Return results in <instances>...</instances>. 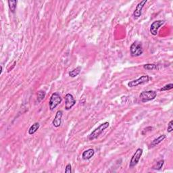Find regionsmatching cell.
<instances>
[{
  "mask_svg": "<svg viewBox=\"0 0 173 173\" xmlns=\"http://www.w3.org/2000/svg\"><path fill=\"white\" fill-rule=\"evenodd\" d=\"M157 96V93L155 91H145L141 92L139 98L142 102H147L154 99Z\"/></svg>",
  "mask_w": 173,
  "mask_h": 173,
  "instance_id": "cell-4",
  "label": "cell"
},
{
  "mask_svg": "<svg viewBox=\"0 0 173 173\" xmlns=\"http://www.w3.org/2000/svg\"><path fill=\"white\" fill-rule=\"evenodd\" d=\"M65 172L67 173H71L72 172V166L70 164H68L66 165V168H65Z\"/></svg>",
  "mask_w": 173,
  "mask_h": 173,
  "instance_id": "cell-21",
  "label": "cell"
},
{
  "mask_svg": "<svg viewBox=\"0 0 173 173\" xmlns=\"http://www.w3.org/2000/svg\"><path fill=\"white\" fill-rule=\"evenodd\" d=\"M173 131V121H170V123L168 125V129H167V131L168 133H171Z\"/></svg>",
  "mask_w": 173,
  "mask_h": 173,
  "instance_id": "cell-20",
  "label": "cell"
},
{
  "mask_svg": "<svg viewBox=\"0 0 173 173\" xmlns=\"http://www.w3.org/2000/svg\"><path fill=\"white\" fill-rule=\"evenodd\" d=\"M80 71H81V67L80 66H78V67H76V68H74V70H71L69 72V76H70V77H76V76H78V74H80Z\"/></svg>",
  "mask_w": 173,
  "mask_h": 173,
  "instance_id": "cell-14",
  "label": "cell"
},
{
  "mask_svg": "<svg viewBox=\"0 0 173 173\" xmlns=\"http://www.w3.org/2000/svg\"><path fill=\"white\" fill-rule=\"evenodd\" d=\"M39 129V124L38 123H35L30 127L29 130V134L33 135L37 131V130Z\"/></svg>",
  "mask_w": 173,
  "mask_h": 173,
  "instance_id": "cell-13",
  "label": "cell"
},
{
  "mask_svg": "<svg viewBox=\"0 0 173 173\" xmlns=\"http://www.w3.org/2000/svg\"><path fill=\"white\" fill-rule=\"evenodd\" d=\"M109 126H110V124L108 122H106V123L101 124V125H100L97 129L94 130L93 132L89 135V137H88V138H89V140L91 141H93L94 139H97V137L104 132V130H106L107 128L109 127Z\"/></svg>",
  "mask_w": 173,
  "mask_h": 173,
  "instance_id": "cell-1",
  "label": "cell"
},
{
  "mask_svg": "<svg viewBox=\"0 0 173 173\" xmlns=\"http://www.w3.org/2000/svg\"><path fill=\"white\" fill-rule=\"evenodd\" d=\"M7 3H8L10 10L12 12L14 13L16 11V5H17L18 1H7Z\"/></svg>",
  "mask_w": 173,
  "mask_h": 173,
  "instance_id": "cell-15",
  "label": "cell"
},
{
  "mask_svg": "<svg viewBox=\"0 0 173 173\" xmlns=\"http://www.w3.org/2000/svg\"><path fill=\"white\" fill-rule=\"evenodd\" d=\"M63 115V112L62 110H58L56 112V114L55 116L54 119L53 120L52 124L54 127L58 128L61 125L62 123V118Z\"/></svg>",
  "mask_w": 173,
  "mask_h": 173,
  "instance_id": "cell-10",
  "label": "cell"
},
{
  "mask_svg": "<svg viewBox=\"0 0 173 173\" xmlns=\"http://www.w3.org/2000/svg\"><path fill=\"white\" fill-rule=\"evenodd\" d=\"M76 100L73 95L70 93L66 94L65 96V109L66 110H69L73 106L75 105Z\"/></svg>",
  "mask_w": 173,
  "mask_h": 173,
  "instance_id": "cell-7",
  "label": "cell"
},
{
  "mask_svg": "<svg viewBox=\"0 0 173 173\" xmlns=\"http://www.w3.org/2000/svg\"><path fill=\"white\" fill-rule=\"evenodd\" d=\"M143 154V149L141 148H138L135 152V154H133L131 160L130 161L129 164V168H133V167L136 166L138 164L139 160H140L141 156Z\"/></svg>",
  "mask_w": 173,
  "mask_h": 173,
  "instance_id": "cell-5",
  "label": "cell"
},
{
  "mask_svg": "<svg viewBox=\"0 0 173 173\" xmlns=\"http://www.w3.org/2000/svg\"><path fill=\"white\" fill-rule=\"evenodd\" d=\"M130 52L133 57H138L142 55L143 50L141 43L137 42V41L132 43L131 48H130Z\"/></svg>",
  "mask_w": 173,
  "mask_h": 173,
  "instance_id": "cell-2",
  "label": "cell"
},
{
  "mask_svg": "<svg viewBox=\"0 0 173 173\" xmlns=\"http://www.w3.org/2000/svg\"><path fill=\"white\" fill-rule=\"evenodd\" d=\"M173 88V84L170 83L168 84H166V85H165L164 86H162V88L160 89V91H168V90H170L172 89Z\"/></svg>",
  "mask_w": 173,
  "mask_h": 173,
  "instance_id": "cell-19",
  "label": "cell"
},
{
  "mask_svg": "<svg viewBox=\"0 0 173 173\" xmlns=\"http://www.w3.org/2000/svg\"><path fill=\"white\" fill-rule=\"evenodd\" d=\"M46 93L44 91H39L38 92V93H37V101H38V103L41 102L44 99L45 97H46Z\"/></svg>",
  "mask_w": 173,
  "mask_h": 173,
  "instance_id": "cell-18",
  "label": "cell"
},
{
  "mask_svg": "<svg viewBox=\"0 0 173 173\" xmlns=\"http://www.w3.org/2000/svg\"><path fill=\"white\" fill-rule=\"evenodd\" d=\"M147 2V0H143V1L139 2L138 4H137L136 8H135L134 12H133V16L135 18H139L141 15V12H142V10L144 7V5L145 3Z\"/></svg>",
  "mask_w": 173,
  "mask_h": 173,
  "instance_id": "cell-9",
  "label": "cell"
},
{
  "mask_svg": "<svg viewBox=\"0 0 173 173\" xmlns=\"http://www.w3.org/2000/svg\"><path fill=\"white\" fill-rule=\"evenodd\" d=\"M95 154V151L93 149H89L87 150H85L82 153V157L84 160H89Z\"/></svg>",
  "mask_w": 173,
  "mask_h": 173,
  "instance_id": "cell-11",
  "label": "cell"
},
{
  "mask_svg": "<svg viewBox=\"0 0 173 173\" xmlns=\"http://www.w3.org/2000/svg\"><path fill=\"white\" fill-rule=\"evenodd\" d=\"M143 68L147 70H156L158 68V66H157V65L154 64H147L143 65Z\"/></svg>",
  "mask_w": 173,
  "mask_h": 173,
  "instance_id": "cell-16",
  "label": "cell"
},
{
  "mask_svg": "<svg viewBox=\"0 0 173 173\" xmlns=\"http://www.w3.org/2000/svg\"><path fill=\"white\" fill-rule=\"evenodd\" d=\"M166 138V136L165 135H160V136L158 137V138L155 139L154 141H152V142L151 143L150 145H149V148H152V147H154L155 146H156V145H158L159 143L162 142V141H164Z\"/></svg>",
  "mask_w": 173,
  "mask_h": 173,
  "instance_id": "cell-12",
  "label": "cell"
},
{
  "mask_svg": "<svg viewBox=\"0 0 173 173\" xmlns=\"http://www.w3.org/2000/svg\"><path fill=\"white\" fill-rule=\"evenodd\" d=\"M164 23V21L161 20L154 21V22L151 24V27H150L151 34L152 35H154V36H156L157 34H158V31L159 28H160V27L162 26Z\"/></svg>",
  "mask_w": 173,
  "mask_h": 173,
  "instance_id": "cell-8",
  "label": "cell"
},
{
  "mask_svg": "<svg viewBox=\"0 0 173 173\" xmlns=\"http://www.w3.org/2000/svg\"><path fill=\"white\" fill-rule=\"evenodd\" d=\"M62 97L58 93H54L51 96L50 101H49V106L50 110L53 111L58 105H60L62 102Z\"/></svg>",
  "mask_w": 173,
  "mask_h": 173,
  "instance_id": "cell-3",
  "label": "cell"
},
{
  "mask_svg": "<svg viewBox=\"0 0 173 173\" xmlns=\"http://www.w3.org/2000/svg\"><path fill=\"white\" fill-rule=\"evenodd\" d=\"M149 77L147 75H143L141 76V77H139L138 79L132 80V81H130L128 83V86L129 87H134V86H137L139 85V84H142L144 83H146L149 81Z\"/></svg>",
  "mask_w": 173,
  "mask_h": 173,
  "instance_id": "cell-6",
  "label": "cell"
},
{
  "mask_svg": "<svg viewBox=\"0 0 173 173\" xmlns=\"http://www.w3.org/2000/svg\"><path fill=\"white\" fill-rule=\"evenodd\" d=\"M164 160H160L159 162H157L154 166H153L152 169H154V170H160V169L162 168V166H163V165H164Z\"/></svg>",
  "mask_w": 173,
  "mask_h": 173,
  "instance_id": "cell-17",
  "label": "cell"
}]
</instances>
